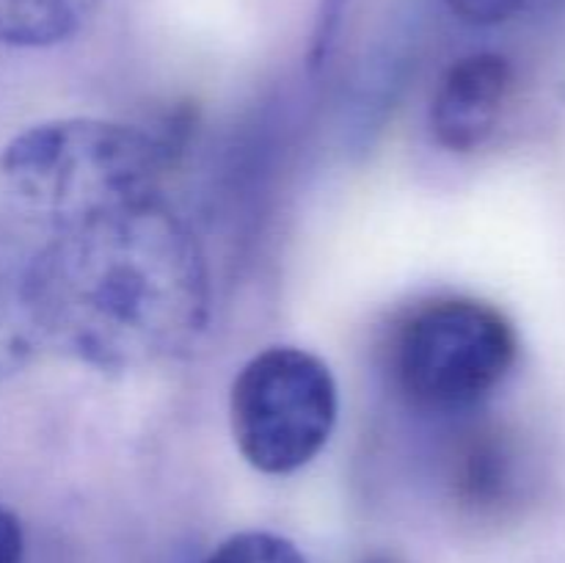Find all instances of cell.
Segmentation results:
<instances>
[{"instance_id":"cell-10","label":"cell","mask_w":565,"mask_h":563,"mask_svg":"<svg viewBox=\"0 0 565 563\" xmlns=\"http://www.w3.org/2000/svg\"><path fill=\"white\" fill-rule=\"evenodd\" d=\"M535 0H447L452 14L469 25H500L530 9Z\"/></svg>"},{"instance_id":"cell-12","label":"cell","mask_w":565,"mask_h":563,"mask_svg":"<svg viewBox=\"0 0 565 563\" xmlns=\"http://www.w3.org/2000/svg\"><path fill=\"white\" fill-rule=\"evenodd\" d=\"M22 555H25V535L20 519L0 506V563H22Z\"/></svg>"},{"instance_id":"cell-13","label":"cell","mask_w":565,"mask_h":563,"mask_svg":"<svg viewBox=\"0 0 565 563\" xmlns=\"http://www.w3.org/2000/svg\"><path fill=\"white\" fill-rule=\"evenodd\" d=\"M364 563H392V561H386V557H373V561H364Z\"/></svg>"},{"instance_id":"cell-2","label":"cell","mask_w":565,"mask_h":563,"mask_svg":"<svg viewBox=\"0 0 565 563\" xmlns=\"http://www.w3.org/2000/svg\"><path fill=\"white\" fill-rule=\"evenodd\" d=\"M174 141L108 119H53L11 138L0 152L9 191L50 226L160 196Z\"/></svg>"},{"instance_id":"cell-9","label":"cell","mask_w":565,"mask_h":563,"mask_svg":"<svg viewBox=\"0 0 565 563\" xmlns=\"http://www.w3.org/2000/svg\"><path fill=\"white\" fill-rule=\"evenodd\" d=\"M204 563H307L290 539L268 530H246L221 541Z\"/></svg>"},{"instance_id":"cell-6","label":"cell","mask_w":565,"mask_h":563,"mask_svg":"<svg viewBox=\"0 0 565 563\" xmlns=\"http://www.w3.org/2000/svg\"><path fill=\"white\" fill-rule=\"evenodd\" d=\"M99 0H0V44L53 47L75 36Z\"/></svg>"},{"instance_id":"cell-11","label":"cell","mask_w":565,"mask_h":563,"mask_svg":"<svg viewBox=\"0 0 565 563\" xmlns=\"http://www.w3.org/2000/svg\"><path fill=\"white\" fill-rule=\"evenodd\" d=\"M345 6L348 0H323V3H320L318 25H315V36H312V66H320L326 59H329L331 47H334L337 42V33H340Z\"/></svg>"},{"instance_id":"cell-5","label":"cell","mask_w":565,"mask_h":563,"mask_svg":"<svg viewBox=\"0 0 565 563\" xmlns=\"http://www.w3.org/2000/svg\"><path fill=\"white\" fill-rule=\"evenodd\" d=\"M513 88V66L500 53H472L447 66L430 103V130L450 152H475L494 136Z\"/></svg>"},{"instance_id":"cell-4","label":"cell","mask_w":565,"mask_h":563,"mask_svg":"<svg viewBox=\"0 0 565 563\" xmlns=\"http://www.w3.org/2000/svg\"><path fill=\"white\" fill-rule=\"evenodd\" d=\"M337 414L334 375L303 348H265L232 381V436L241 456L263 475L298 472L318 458L334 434Z\"/></svg>"},{"instance_id":"cell-7","label":"cell","mask_w":565,"mask_h":563,"mask_svg":"<svg viewBox=\"0 0 565 563\" xmlns=\"http://www.w3.org/2000/svg\"><path fill=\"white\" fill-rule=\"evenodd\" d=\"M39 346L25 296V265L0 257V384L20 373Z\"/></svg>"},{"instance_id":"cell-1","label":"cell","mask_w":565,"mask_h":563,"mask_svg":"<svg viewBox=\"0 0 565 563\" xmlns=\"http://www.w3.org/2000/svg\"><path fill=\"white\" fill-rule=\"evenodd\" d=\"M42 346L103 373L191 351L210 320V270L196 235L163 199L53 226L25 263Z\"/></svg>"},{"instance_id":"cell-3","label":"cell","mask_w":565,"mask_h":563,"mask_svg":"<svg viewBox=\"0 0 565 563\" xmlns=\"http://www.w3.org/2000/svg\"><path fill=\"white\" fill-rule=\"evenodd\" d=\"M519 337L494 304L441 296L417 304L392 329L390 373L403 401L434 414L480 406L513 370Z\"/></svg>"},{"instance_id":"cell-8","label":"cell","mask_w":565,"mask_h":563,"mask_svg":"<svg viewBox=\"0 0 565 563\" xmlns=\"http://www.w3.org/2000/svg\"><path fill=\"white\" fill-rule=\"evenodd\" d=\"M500 436L494 431H478L458 456V495L472 506H494L511 489V450Z\"/></svg>"}]
</instances>
